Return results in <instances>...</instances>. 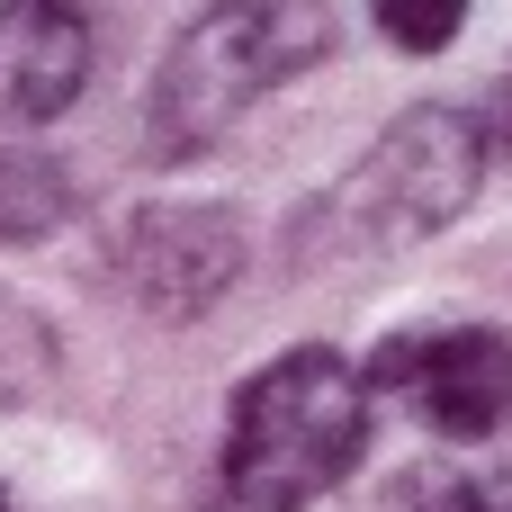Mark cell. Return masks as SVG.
<instances>
[{
  "label": "cell",
  "instance_id": "cell-4",
  "mask_svg": "<svg viewBox=\"0 0 512 512\" xmlns=\"http://www.w3.org/2000/svg\"><path fill=\"white\" fill-rule=\"evenodd\" d=\"M369 405L414 414L441 441H495L512 423V333L504 324H414L360 369Z\"/></svg>",
  "mask_w": 512,
  "mask_h": 512
},
{
  "label": "cell",
  "instance_id": "cell-5",
  "mask_svg": "<svg viewBox=\"0 0 512 512\" xmlns=\"http://www.w3.org/2000/svg\"><path fill=\"white\" fill-rule=\"evenodd\" d=\"M243 279V225L225 207H198V198H153L126 216L117 234V288L162 315V324H189L207 315L225 288Z\"/></svg>",
  "mask_w": 512,
  "mask_h": 512
},
{
  "label": "cell",
  "instance_id": "cell-7",
  "mask_svg": "<svg viewBox=\"0 0 512 512\" xmlns=\"http://www.w3.org/2000/svg\"><path fill=\"white\" fill-rule=\"evenodd\" d=\"M54 369H63L54 324H45L27 297H9V288H0V414L45 405V396H54Z\"/></svg>",
  "mask_w": 512,
  "mask_h": 512
},
{
  "label": "cell",
  "instance_id": "cell-11",
  "mask_svg": "<svg viewBox=\"0 0 512 512\" xmlns=\"http://www.w3.org/2000/svg\"><path fill=\"white\" fill-rule=\"evenodd\" d=\"M0 512H9V495H0Z\"/></svg>",
  "mask_w": 512,
  "mask_h": 512
},
{
  "label": "cell",
  "instance_id": "cell-2",
  "mask_svg": "<svg viewBox=\"0 0 512 512\" xmlns=\"http://www.w3.org/2000/svg\"><path fill=\"white\" fill-rule=\"evenodd\" d=\"M369 387L342 351L297 342L252 369L225 405V495L243 512H306L369 450Z\"/></svg>",
  "mask_w": 512,
  "mask_h": 512
},
{
  "label": "cell",
  "instance_id": "cell-3",
  "mask_svg": "<svg viewBox=\"0 0 512 512\" xmlns=\"http://www.w3.org/2000/svg\"><path fill=\"white\" fill-rule=\"evenodd\" d=\"M486 162H495L486 117L423 99V108H405V117L324 189V207H315L306 234H315V252H333V261L405 252V243H423V234H441V225H459V216L477 207Z\"/></svg>",
  "mask_w": 512,
  "mask_h": 512
},
{
  "label": "cell",
  "instance_id": "cell-1",
  "mask_svg": "<svg viewBox=\"0 0 512 512\" xmlns=\"http://www.w3.org/2000/svg\"><path fill=\"white\" fill-rule=\"evenodd\" d=\"M333 54V0H216L198 9L153 90H144V162H189L243 126L279 81L315 72Z\"/></svg>",
  "mask_w": 512,
  "mask_h": 512
},
{
  "label": "cell",
  "instance_id": "cell-6",
  "mask_svg": "<svg viewBox=\"0 0 512 512\" xmlns=\"http://www.w3.org/2000/svg\"><path fill=\"white\" fill-rule=\"evenodd\" d=\"M90 81V18L72 0H0V126H45Z\"/></svg>",
  "mask_w": 512,
  "mask_h": 512
},
{
  "label": "cell",
  "instance_id": "cell-10",
  "mask_svg": "<svg viewBox=\"0 0 512 512\" xmlns=\"http://www.w3.org/2000/svg\"><path fill=\"white\" fill-rule=\"evenodd\" d=\"M495 126L512 135V72H504V90H495ZM495 126H486V144H495Z\"/></svg>",
  "mask_w": 512,
  "mask_h": 512
},
{
  "label": "cell",
  "instance_id": "cell-9",
  "mask_svg": "<svg viewBox=\"0 0 512 512\" xmlns=\"http://www.w3.org/2000/svg\"><path fill=\"white\" fill-rule=\"evenodd\" d=\"M378 9V27L405 45V54H441L459 27H468V0H369Z\"/></svg>",
  "mask_w": 512,
  "mask_h": 512
},
{
  "label": "cell",
  "instance_id": "cell-8",
  "mask_svg": "<svg viewBox=\"0 0 512 512\" xmlns=\"http://www.w3.org/2000/svg\"><path fill=\"white\" fill-rule=\"evenodd\" d=\"M54 225H63V171H54L45 153L9 144V153H0V243H36V234H54Z\"/></svg>",
  "mask_w": 512,
  "mask_h": 512
}]
</instances>
